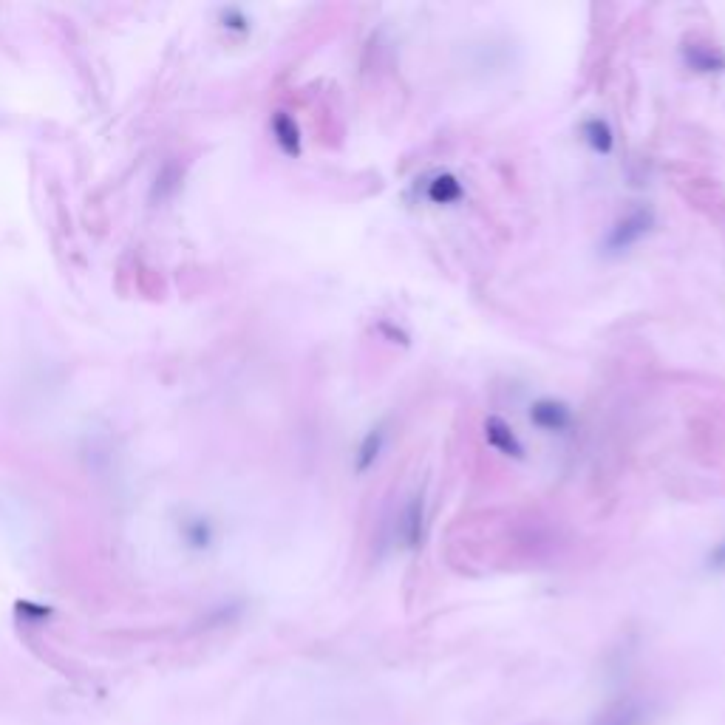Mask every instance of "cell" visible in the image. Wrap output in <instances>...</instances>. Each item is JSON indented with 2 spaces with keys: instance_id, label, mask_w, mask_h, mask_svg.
<instances>
[{
  "instance_id": "cell-1",
  "label": "cell",
  "mask_w": 725,
  "mask_h": 725,
  "mask_svg": "<svg viewBox=\"0 0 725 725\" xmlns=\"http://www.w3.org/2000/svg\"><path fill=\"white\" fill-rule=\"evenodd\" d=\"M646 720H649L646 703H641L632 694H624V697H612L609 703H604L601 711L590 720V725H646Z\"/></svg>"
},
{
  "instance_id": "cell-2",
  "label": "cell",
  "mask_w": 725,
  "mask_h": 725,
  "mask_svg": "<svg viewBox=\"0 0 725 725\" xmlns=\"http://www.w3.org/2000/svg\"><path fill=\"white\" fill-rule=\"evenodd\" d=\"M649 224H652V216L646 213V210H635V213H629L624 221H618L615 227H612V233L607 238V247L612 253H621V250H629L635 241H641L643 233L649 230Z\"/></svg>"
},
{
  "instance_id": "cell-3",
  "label": "cell",
  "mask_w": 725,
  "mask_h": 725,
  "mask_svg": "<svg viewBox=\"0 0 725 725\" xmlns=\"http://www.w3.org/2000/svg\"><path fill=\"white\" fill-rule=\"evenodd\" d=\"M530 420L533 425H539L541 431L547 434H558V431H567L570 422H573V414L570 408L558 400H539V403L530 408Z\"/></svg>"
},
{
  "instance_id": "cell-4",
  "label": "cell",
  "mask_w": 725,
  "mask_h": 725,
  "mask_svg": "<svg viewBox=\"0 0 725 725\" xmlns=\"http://www.w3.org/2000/svg\"><path fill=\"white\" fill-rule=\"evenodd\" d=\"M485 437H488L490 445H493L496 451H502V454L507 456L524 454V445L519 442V437L513 434V428H510L507 422L499 420V417H490V420L485 422Z\"/></svg>"
},
{
  "instance_id": "cell-5",
  "label": "cell",
  "mask_w": 725,
  "mask_h": 725,
  "mask_svg": "<svg viewBox=\"0 0 725 725\" xmlns=\"http://www.w3.org/2000/svg\"><path fill=\"white\" fill-rule=\"evenodd\" d=\"M383 445H386V431L383 428H371L366 439H363V445H360V451H357V471H369L371 465L377 462L380 451H383Z\"/></svg>"
},
{
  "instance_id": "cell-6",
  "label": "cell",
  "mask_w": 725,
  "mask_h": 725,
  "mask_svg": "<svg viewBox=\"0 0 725 725\" xmlns=\"http://www.w3.org/2000/svg\"><path fill=\"white\" fill-rule=\"evenodd\" d=\"M400 530H403V541L405 547H417L422 539V505L420 502H411L408 510H405L403 516V524H400Z\"/></svg>"
},
{
  "instance_id": "cell-7",
  "label": "cell",
  "mask_w": 725,
  "mask_h": 725,
  "mask_svg": "<svg viewBox=\"0 0 725 725\" xmlns=\"http://www.w3.org/2000/svg\"><path fill=\"white\" fill-rule=\"evenodd\" d=\"M584 139L590 142L592 151L598 153H609V148H612V131H609V125L604 119H590L584 125Z\"/></svg>"
},
{
  "instance_id": "cell-8",
  "label": "cell",
  "mask_w": 725,
  "mask_h": 725,
  "mask_svg": "<svg viewBox=\"0 0 725 725\" xmlns=\"http://www.w3.org/2000/svg\"><path fill=\"white\" fill-rule=\"evenodd\" d=\"M428 196H431L437 204L456 202V199L462 196V187H459V182L451 179V176H439L437 182L431 185V190H428Z\"/></svg>"
},
{
  "instance_id": "cell-9",
  "label": "cell",
  "mask_w": 725,
  "mask_h": 725,
  "mask_svg": "<svg viewBox=\"0 0 725 725\" xmlns=\"http://www.w3.org/2000/svg\"><path fill=\"white\" fill-rule=\"evenodd\" d=\"M709 570H714V573H725V539L711 547Z\"/></svg>"
}]
</instances>
